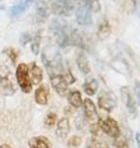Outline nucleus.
I'll return each mask as SVG.
<instances>
[{
    "mask_svg": "<svg viewBox=\"0 0 140 148\" xmlns=\"http://www.w3.org/2000/svg\"><path fill=\"white\" fill-rule=\"evenodd\" d=\"M28 41H30V36H29V34H23L22 35V39H21V42H22V45H26Z\"/></svg>",
    "mask_w": 140,
    "mask_h": 148,
    "instance_id": "obj_28",
    "label": "nucleus"
},
{
    "mask_svg": "<svg viewBox=\"0 0 140 148\" xmlns=\"http://www.w3.org/2000/svg\"><path fill=\"white\" fill-rule=\"evenodd\" d=\"M68 101L69 104L71 105L73 107L75 108H78L82 106L83 104V99H82V95L78 90H73V91H70L69 95H68Z\"/></svg>",
    "mask_w": 140,
    "mask_h": 148,
    "instance_id": "obj_17",
    "label": "nucleus"
},
{
    "mask_svg": "<svg viewBox=\"0 0 140 148\" xmlns=\"http://www.w3.org/2000/svg\"><path fill=\"white\" fill-rule=\"evenodd\" d=\"M113 146H115V148H130V143L123 134H119L117 138H115Z\"/></svg>",
    "mask_w": 140,
    "mask_h": 148,
    "instance_id": "obj_22",
    "label": "nucleus"
},
{
    "mask_svg": "<svg viewBox=\"0 0 140 148\" xmlns=\"http://www.w3.org/2000/svg\"><path fill=\"white\" fill-rule=\"evenodd\" d=\"M29 75H30V81L32 84L35 85H39L42 82V77H43V73H42V69L36 64V63H32L30 68H29Z\"/></svg>",
    "mask_w": 140,
    "mask_h": 148,
    "instance_id": "obj_14",
    "label": "nucleus"
},
{
    "mask_svg": "<svg viewBox=\"0 0 140 148\" xmlns=\"http://www.w3.org/2000/svg\"><path fill=\"white\" fill-rule=\"evenodd\" d=\"M99 130L105 133V134H108L109 136L111 138H117L120 133V128H119V125L118 123L113 119V118H110V117H105V118H99L98 119V123H97Z\"/></svg>",
    "mask_w": 140,
    "mask_h": 148,
    "instance_id": "obj_5",
    "label": "nucleus"
},
{
    "mask_svg": "<svg viewBox=\"0 0 140 148\" xmlns=\"http://www.w3.org/2000/svg\"><path fill=\"white\" fill-rule=\"evenodd\" d=\"M35 1V0H19V1L15 4V5H13L12 6V8L10 10V14H11V16H13V18H15V16H18V15H20V14H22Z\"/></svg>",
    "mask_w": 140,
    "mask_h": 148,
    "instance_id": "obj_11",
    "label": "nucleus"
},
{
    "mask_svg": "<svg viewBox=\"0 0 140 148\" xmlns=\"http://www.w3.org/2000/svg\"><path fill=\"white\" fill-rule=\"evenodd\" d=\"M29 148H51V142L46 136H34L28 142Z\"/></svg>",
    "mask_w": 140,
    "mask_h": 148,
    "instance_id": "obj_15",
    "label": "nucleus"
},
{
    "mask_svg": "<svg viewBox=\"0 0 140 148\" xmlns=\"http://www.w3.org/2000/svg\"><path fill=\"white\" fill-rule=\"evenodd\" d=\"M83 89H84V92L88 95V96H93L96 92H97V89H98V82L96 78H89L85 81V83L83 84Z\"/></svg>",
    "mask_w": 140,
    "mask_h": 148,
    "instance_id": "obj_19",
    "label": "nucleus"
},
{
    "mask_svg": "<svg viewBox=\"0 0 140 148\" xmlns=\"http://www.w3.org/2000/svg\"><path fill=\"white\" fill-rule=\"evenodd\" d=\"M0 148H13V147H12V146H10L8 143H4V145L0 146Z\"/></svg>",
    "mask_w": 140,
    "mask_h": 148,
    "instance_id": "obj_29",
    "label": "nucleus"
},
{
    "mask_svg": "<svg viewBox=\"0 0 140 148\" xmlns=\"http://www.w3.org/2000/svg\"><path fill=\"white\" fill-rule=\"evenodd\" d=\"M135 140H137V143L139 145V143H140V142H139V133L135 134Z\"/></svg>",
    "mask_w": 140,
    "mask_h": 148,
    "instance_id": "obj_30",
    "label": "nucleus"
},
{
    "mask_svg": "<svg viewBox=\"0 0 140 148\" xmlns=\"http://www.w3.org/2000/svg\"><path fill=\"white\" fill-rule=\"evenodd\" d=\"M110 33H111V26H110V23L105 20L104 22H102L100 23V26H99V29H98V36L100 39H105L106 36H109L110 35Z\"/></svg>",
    "mask_w": 140,
    "mask_h": 148,
    "instance_id": "obj_21",
    "label": "nucleus"
},
{
    "mask_svg": "<svg viewBox=\"0 0 140 148\" xmlns=\"http://www.w3.org/2000/svg\"><path fill=\"white\" fill-rule=\"evenodd\" d=\"M82 105L84 106V116H85L86 120L90 123V125L97 124L98 119H99V116H98L97 108H96V105L93 104V101L91 99L86 98V99H84Z\"/></svg>",
    "mask_w": 140,
    "mask_h": 148,
    "instance_id": "obj_8",
    "label": "nucleus"
},
{
    "mask_svg": "<svg viewBox=\"0 0 140 148\" xmlns=\"http://www.w3.org/2000/svg\"><path fill=\"white\" fill-rule=\"evenodd\" d=\"M77 0H56L55 1V12L60 13V14H69L74 10L75 3Z\"/></svg>",
    "mask_w": 140,
    "mask_h": 148,
    "instance_id": "obj_10",
    "label": "nucleus"
},
{
    "mask_svg": "<svg viewBox=\"0 0 140 148\" xmlns=\"http://www.w3.org/2000/svg\"><path fill=\"white\" fill-rule=\"evenodd\" d=\"M42 62L49 72V76L61 75L63 65L58 50L54 46H48L42 51Z\"/></svg>",
    "mask_w": 140,
    "mask_h": 148,
    "instance_id": "obj_1",
    "label": "nucleus"
},
{
    "mask_svg": "<svg viewBox=\"0 0 140 148\" xmlns=\"http://www.w3.org/2000/svg\"><path fill=\"white\" fill-rule=\"evenodd\" d=\"M50 32L60 47L65 48L70 45V33L71 32L69 30V27L63 19H54L50 23Z\"/></svg>",
    "mask_w": 140,
    "mask_h": 148,
    "instance_id": "obj_2",
    "label": "nucleus"
},
{
    "mask_svg": "<svg viewBox=\"0 0 140 148\" xmlns=\"http://www.w3.org/2000/svg\"><path fill=\"white\" fill-rule=\"evenodd\" d=\"M88 148H109V147L105 141H102L97 138H92L88 142Z\"/></svg>",
    "mask_w": 140,
    "mask_h": 148,
    "instance_id": "obj_23",
    "label": "nucleus"
},
{
    "mask_svg": "<svg viewBox=\"0 0 140 148\" xmlns=\"http://www.w3.org/2000/svg\"><path fill=\"white\" fill-rule=\"evenodd\" d=\"M30 48H32V51L38 55L39 54V50H40V34H36L32 39V43H30Z\"/></svg>",
    "mask_w": 140,
    "mask_h": 148,
    "instance_id": "obj_24",
    "label": "nucleus"
},
{
    "mask_svg": "<svg viewBox=\"0 0 140 148\" xmlns=\"http://www.w3.org/2000/svg\"><path fill=\"white\" fill-rule=\"evenodd\" d=\"M76 63H77V66L81 70V72H83L84 75L90 73V63H89V60L84 53L78 54V56L76 58Z\"/></svg>",
    "mask_w": 140,
    "mask_h": 148,
    "instance_id": "obj_16",
    "label": "nucleus"
},
{
    "mask_svg": "<svg viewBox=\"0 0 140 148\" xmlns=\"http://www.w3.org/2000/svg\"><path fill=\"white\" fill-rule=\"evenodd\" d=\"M50 83H51V86L54 88V90L60 96H65L67 95L69 84L67 83V81H65V78L63 76V73H61V75L50 76Z\"/></svg>",
    "mask_w": 140,
    "mask_h": 148,
    "instance_id": "obj_9",
    "label": "nucleus"
},
{
    "mask_svg": "<svg viewBox=\"0 0 140 148\" xmlns=\"http://www.w3.org/2000/svg\"><path fill=\"white\" fill-rule=\"evenodd\" d=\"M4 53L10 57V60L12 61V63L15 64L16 58H18V51H16L15 49H13V48H8V49H5Z\"/></svg>",
    "mask_w": 140,
    "mask_h": 148,
    "instance_id": "obj_27",
    "label": "nucleus"
},
{
    "mask_svg": "<svg viewBox=\"0 0 140 148\" xmlns=\"http://www.w3.org/2000/svg\"><path fill=\"white\" fill-rule=\"evenodd\" d=\"M70 132V123L68 118H61L56 125V135L60 139H65Z\"/></svg>",
    "mask_w": 140,
    "mask_h": 148,
    "instance_id": "obj_13",
    "label": "nucleus"
},
{
    "mask_svg": "<svg viewBox=\"0 0 140 148\" xmlns=\"http://www.w3.org/2000/svg\"><path fill=\"white\" fill-rule=\"evenodd\" d=\"M16 81L19 83L20 89L25 93L32 92V81H30V75H29V66L26 63H20L16 66Z\"/></svg>",
    "mask_w": 140,
    "mask_h": 148,
    "instance_id": "obj_3",
    "label": "nucleus"
},
{
    "mask_svg": "<svg viewBox=\"0 0 140 148\" xmlns=\"http://www.w3.org/2000/svg\"><path fill=\"white\" fill-rule=\"evenodd\" d=\"M120 92H121V98H123V101L128 111V113L131 114L132 118H135L137 114H138V107H137V103H135V99L133 98L131 91H130V88L127 86H123L120 89Z\"/></svg>",
    "mask_w": 140,
    "mask_h": 148,
    "instance_id": "obj_6",
    "label": "nucleus"
},
{
    "mask_svg": "<svg viewBox=\"0 0 140 148\" xmlns=\"http://www.w3.org/2000/svg\"><path fill=\"white\" fill-rule=\"evenodd\" d=\"M48 97H49V89L46 84L40 85L35 90V101L39 105H47Z\"/></svg>",
    "mask_w": 140,
    "mask_h": 148,
    "instance_id": "obj_12",
    "label": "nucleus"
},
{
    "mask_svg": "<svg viewBox=\"0 0 140 148\" xmlns=\"http://www.w3.org/2000/svg\"><path fill=\"white\" fill-rule=\"evenodd\" d=\"M0 92L3 95L10 96L14 93V86L10 79V77H1L0 78Z\"/></svg>",
    "mask_w": 140,
    "mask_h": 148,
    "instance_id": "obj_18",
    "label": "nucleus"
},
{
    "mask_svg": "<svg viewBox=\"0 0 140 148\" xmlns=\"http://www.w3.org/2000/svg\"><path fill=\"white\" fill-rule=\"evenodd\" d=\"M48 16V6L45 1H40L36 7V20L42 22Z\"/></svg>",
    "mask_w": 140,
    "mask_h": 148,
    "instance_id": "obj_20",
    "label": "nucleus"
},
{
    "mask_svg": "<svg viewBox=\"0 0 140 148\" xmlns=\"http://www.w3.org/2000/svg\"><path fill=\"white\" fill-rule=\"evenodd\" d=\"M68 147L69 148H78L82 145V138L78 135H74L68 140Z\"/></svg>",
    "mask_w": 140,
    "mask_h": 148,
    "instance_id": "obj_25",
    "label": "nucleus"
},
{
    "mask_svg": "<svg viewBox=\"0 0 140 148\" xmlns=\"http://www.w3.org/2000/svg\"><path fill=\"white\" fill-rule=\"evenodd\" d=\"M56 121H57V116L55 113H49L45 119V125L47 127H53L56 125Z\"/></svg>",
    "mask_w": 140,
    "mask_h": 148,
    "instance_id": "obj_26",
    "label": "nucleus"
},
{
    "mask_svg": "<svg viewBox=\"0 0 140 148\" xmlns=\"http://www.w3.org/2000/svg\"><path fill=\"white\" fill-rule=\"evenodd\" d=\"M98 105L102 110L106 111V112H110L117 105V98L112 92H109V91L103 92L98 97Z\"/></svg>",
    "mask_w": 140,
    "mask_h": 148,
    "instance_id": "obj_7",
    "label": "nucleus"
},
{
    "mask_svg": "<svg viewBox=\"0 0 140 148\" xmlns=\"http://www.w3.org/2000/svg\"><path fill=\"white\" fill-rule=\"evenodd\" d=\"M92 10L89 0H82L76 10V21L81 26H90L92 23Z\"/></svg>",
    "mask_w": 140,
    "mask_h": 148,
    "instance_id": "obj_4",
    "label": "nucleus"
}]
</instances>
